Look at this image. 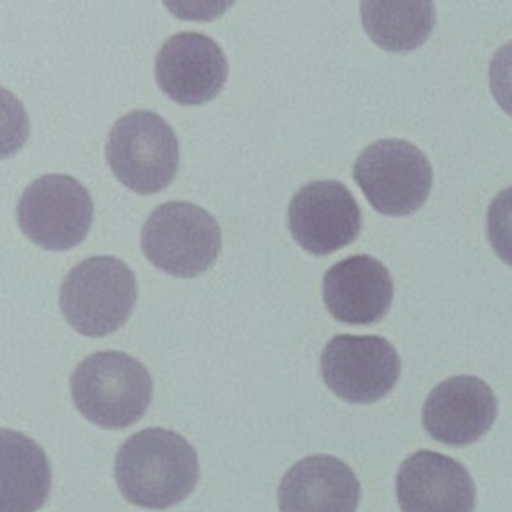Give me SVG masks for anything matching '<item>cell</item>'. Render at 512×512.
<instances>
[{
    "label": "cell",
    "instance_id": "cell-8",
    "mask_svg": "<svg viewBox=\"0 0 512 512\" xmlns=\"http://www.w3.org/2000/svg\"><path fill=\"white\" fill-rule=\"evenodd\" d=\"M320 368L324 384L336 396L354 404H370L396 386L400 358L382 336L338 334L326 342Z\"/></svg>",
    "mask_w": 512,
    "mask_h": 512
},
{
    "label": "cell",
    "instance_id": "cell-3",
    "mask_svg": "<svg viewBox=\"0 0 512 512\" xmlns=\"http://www.w3.org/2000/svg\"><path fill=\"white\" fill-rule=\"evenodd\" d=\"M138 298L134 272L116 256H90L76 264L60 286L64 320L80 334L100 338L118 330Z\"/></svg>",
    "mask_w": 512,
    "mask_h": 512
},
{
    "label": "cell",
    "instance_id": "cell-12",
    "mask_svg": "<svg viewBox=\"0 0 512 512\" xmlns=\"http://www.w3.org/2000/svg\"><path fill=\"white\" fill-rule=\"evenodd\" d=\"M396 498L400 512H474L476 484L458 460L418 450L396 472Z\"/></svg>",
    "mask_w": 512,
    "mask_h": 512
},
{
    "label": "cell",
    "instance_id": "cell-15",
    "mask_svg": "<svg viewBox=\"0 0 512 512\" xmlns=\"http://www.w3.org/2000/svg\"><path fill=\"white\" fill-rule=\"evenodd\" d=\"M0 512H36L50 492V462L32 438L0 430Z\"/></svg>",
    "mask_w": 512,
    "mask_h": 512
},
{
    "label": "cell",
    "instance_id": "cell-9",
    "mask_svg": "<svg viewBox=\"0 0 512 512\" xmlns=\"http://www.w3.org/2000/svg\"><path fill=\"white\" fill-rule=\"evenodd\" d=\"M362 212L340 180H312L298 188L288 204V228L312 254H332L356 240Z\"/></svg>",
    "mask_w": 512,
    "mask_h": 512
},
{
    "label": "cell",
    "instance_id": "cell-13",
    "mask_svg": "<svg viewBox=\"0 0 512 512\" xmlns=\"http://www.w3.org/2000/svg\"><path fill=\"white\" fill-rule=\"evenodd\" d=\"M394 282L388 268L368 254H352L332 264L322 280L326 310L344 324H374L392 304Z\"/></svg>",
    "mask_w": 512,
    "mask_h": 512
},
{
    "label": "cell",
    "instance_id": "cell-5",
    "mask_svg": "<svg viewBox=\"0 0 512 512\" xmlns=\"http://www.w3.org/2000/svg\"><path fill=\"white\" fill-rule=\"evenodd\" d=\"M178 156V138L156 112L132 110L108 132L106 162L112 174L138 194L166 188L176 176Z\"/></svg>",
    "mask_w": 512,
    "mask_h": 512
},
{
    "label": "cell",
    "instance_id": "cell-17",
    "mask_svg": "<svg viewBox=\"0 0 512 512\" xmlns=\"http://www.w3.org/2000/svg\"><path fill=\"white\" fill-rule=\"evenodd\" d=\"M486 234L500 260L512 266V186L492 198L486 210Z\"/></svg>",
    "mask_w": 512,
    "mask_h": 512
},
{
    "label": "cell",
    "instance_id": "cell-11",
    "mask_svg": "<svg viewBox=\"0 0 512 512\" xmlns=\"http://www.w3.org/2000/svg\"><path fill=\"white\" fill-rule=\"evenodd\" d=\"M498 400L478 376L458 374L436 384L422 404V426L438 442L468 446L494 424Z\"/></svg>",
    "mask_w": 512,
    "mask_h": 512
},
{
    "label": "cell",
    "instance_id": "cell-4",
    "mask_svg": "<svg viewBox=\"0 0 512 512\" xmlns=\"http://www.w3.org/2000/svg\"><path fill=\"white\" fill-rule=\"evenodd\" d=\"M144 256L162 272L194 278L206 272L222 248L216 218L198 204L170 200L156 206L140 232Z\"/></svg>",
    "mask_w": 512,
    "mask_h": 512
},
{
    "label": "cell",
    "instance_id": "cell-6",
    "mask_svg": "<svg viewBox=\"0 0 512 512\" xmlns=\"http://www.w3.org/2000/svg\"><path fill=\"white\" fill-rule=\"evenodd\" d=\"M352 176L372 208L386 216L416 212L432 188V166L426 154L402 138H380L368 144L354 160Z\"/></svg>",
    "mask_w": 512,
    "mask_h": 512
},
{
    "label": "cell",
    "instance_id": "cell-7",
    "mask_svg": "<svg viewBox=\"0 0 512 512\" xmlns=\"http://www.w3.org/2000/svg\"><path fill=\"white\" fill-rule=\"evenodd\" d=\"M94 204L88 188L68 174L32 180L16 206L20 230L40 248L68 250L90 232Z\"/></svg>",
    "mask_w": 512,
    "mask_h": 512
},
{
    "label": "cell",
    "instance_id": "cell-18",
    "mask_svg": "<svg viewBox=\"0 0 512 512\" xmlns=\"http://www.w3.org/2000/svg\"><path fill=\"white\" fill-rule=\"evenodd\" d=\"M488 84L498 106L512 116V40L494 52L488 68Z\"/></svg>",
    "mask_w": 512,
    "mask_h": 512
},
{
    "label": "cell",
    "instance_id": "cell-14",
    "mask_svg": "<svg viewBox=\"0 0 512 512\" xmlns=\"http://www.w3.org/2000/svg\"><path fill=\"white\" fill-rule=\"evenodd\" d=\"M360 482L332 454H312L288 468L278 486L280 512H356Z\"/></svg>",
    "mask_w": 512,
    "mask_h": 512
},
{
    "label": "cell",
    "instance_id": "cell-2",
    "mask_svg": "<svg viewBox=\"0 0 512 512\" xmlns=\"http://www.w3.org/2000/svg\"><path fill=\"white\" fill-rule=\"evenodd\" d=\"M152 376L140 360L120 350L86 356L70 376L78 412L100 428H126L138 422L152 400Z\"/></svg>",
    "mask_w": 512,
    "mask_h": 512
},
{
    "label": "cell",
    "instance_id": "cell-10",
    "mask_svg": "<svg viewBox=\"0 0 512 512\" xmlns=\"http://www.w3.org/2000/svg\"><path fill=\"white\" fill-rule=\"evenodd\" d=\"M160 90L178 104H204L224 86L228 62L220 44L202 32H176L154 58Z\"/></svg>",
    "mask_w": 512,
    "mask_h": 512
},
{
    "label": "cell",
    "instance_id": "cell-1",
    "mask_svg": "<svg viewBox=\"0 0 512 512\" xmlns=\"http://www.w3.org/2000/svg\"><path fill=\"white\" fill-rule=\"evenodd\" d=\"M114 478L130 504L164 510L182 502L196 488L198 454L174 430L144 428L118 448Z\"/></svg>",
    "mask_w": 512,
    "mask_h": 512
},
{
    "label": "cell",
    "instance_id": "cell-16",
    "mask_svg": "<svg viewBox=\"0 0 512 512\" xmlns=\"http://www.w3.org/2000/svg\"><path fill=\"white\" fill-rule=\"evenodd\" d=\"M360 18L366 34L384 50L402 52L424 44L436 22L428 0H364Z\"/></svg>",
    "mask_w": 512,
    "mask_h": 512
}]
</instances>
